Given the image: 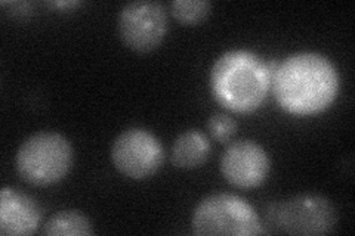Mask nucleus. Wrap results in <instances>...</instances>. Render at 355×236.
Segmentation results:
<instances>
[{
  "mask_svg": "<svg viewBox=\"0 0 355 236\" xmlns=\"http://www.w3.org/2000/svg\"><path fill=\"white\" fill-rule=\"evenodd\" d=\"M42 233L52 236H87L94 233V229L83 212L77 210H62L48 219L43 224Z\"/></svg>",
  "mask_w": 355,
  "mask_h": 236,
  "instance_id": "nucleus-11",
  "label": "nucleus"
},
{
  "mask_svg": "<svg viewBox=\"0 0 355 236\" xmlns=\"http://www.w3.org/2000/svg\"><path fill=\"white\" fill-rule=\"evenodd\" d=\"M73 165V146L57 131H37L19 145L15 168L22 181L35 186L58 183Z\"/></svg>",
  "mask_w": 355,
  "mask_h": 236,
  "instance_id": "nucleus-3",
  "label": "nucleus"
},
{
  "mask_svg": "<svg viewBox=\"0 0 355 236\" xmlns=\"http://www.w3.org/2000/svg\"><path fill=\"white\" fill-rule=\"evenodd\" d=\"M42 221V210L35 198L5 186L0 192V233L18 236L35 233Z\"/></svg>",
  "mask_w": 355,
  "mask_h": 236,
  "instance_id": "nucleus-9",
  "label": "nucleus"
},
{
  "mask_svg": "<svg viewBox=\"0 0 355 236\" xmlns=\"http://www.w3.org/2000/svg\"><path fill=\"white\" fill-rule=\"evenodd\" d=\"M210 154V142L202 131L187 130L181 133L173 142L171 158L172 163L184 168V170H193L203 165Z\"/></svg>",
  "mask_w": 355,
  "mask_h": 236,
  "instance_id": "nucleus-10",
  "label": "nucleus"
},
{
  "mask_svg": "<svg viewBox=\"0 0 355 236\" xmlns=\"http://www.w3.org/2000/svg\"><path fill=\"white\" fill-rule=\"evenodd\" d=\"M271 73L259 55L246 49L222 53L210 70V89L218 102L232 112L258 109L271 87Z\"/></svg>",
  "mask_w": 355,
  "mask_h": 236,
  "instance_id": "nucleus-2",
  "label": "nucleus"
},
{
  "mask_svg": "<svg viewBox=\"0 0 355 236\" xmlns=\"http://www.w3.org/2000/svg\"><path fill=\"white\" fill-rule=\"evenodd\" d=\"M274 223L277 229L288 235L321 236L336 228L338 211L323 195L299 194L275 206Z\"/></svg>",
  "mask_w": 355,
  "mask_h": 236,
  "instance_id": "nucleus-5",
  "label": "nucleus"
},
{
  "mask_svg": "<svg viewBox=\"0 0 355 236\" xmlns=\"http://www.w3.org/2000/svg\"><path fill=\"white\" fill-rule=\"evenodd\" d=\"M279 105L295 116H314L327 109L339 92V74L327 56L297 52L279 64L272 75Z\"/></svg>",
  "mask_w": 355,
  "mask_h": 236,
  "instance_id": "nucleus-1",
  "label": "nucleus"
},
{
  "mask_svg": "<svg viewBox=\"0 0 355 236\" xmlns=\"http://www.w3.org/2000/svg\"><path fill=\"white\" fill-rule=\"evenodd\" d=\"M212 3L207 0H173L172 15L184 26H197L210 14Z\"/></svg>",
  "mask_w": 355,
  "mask_h": 236,
  "instance_id": "nucleus-12",
  "label": "nucleus"
},
{
  "mask_svg": "<svg viewBox=\"0 0 355 236\" xmlns=\"http://www.w3.org/2000/svg\"><path fill=\"white\" fill-rule=\"evenodd\" d=\"M207 129L210 136L216 142H230L237 131V121L225 112H216L207 121Z\"/></svg>",
  "mask_w": 355,
  "mask_h": 236,
  "instance_id": "nucleus-13",
  "label": "nucleus"
},
{
  "mask_svg": "<svg viewBox=\"0 0 355 236\" xmlns=\"http://www.w3.org/2000/svg\"><path fill=\"white\" fill-rule=\"evenodd\" d=\"M111 160L123 176L144 181L160 170L164 149L151 131L130 127L121 131L111 145Z\"/></svg>",
  "mask_w": 355,
  "mask_h": 236,
  "instance_id": "nucleus-7",
  "label": "nucleus"
},
{
  "mask_svg": "<svg viewBox=\"0 0 355 236\" xmlns=\"http://www.w3.org/2000/svg\"><path fill=\"white\" fill-rule=\"evenodd\" d=\"M194 235L198 236H249L268 233L257 210L246 199L220 192L198 202L191 219Z\"/></svg>",
  "mask_w": 355,
  "mask_h": 236,
  "instance_id": "nucleus-4",
  "label": "nucleus"
},
{
  "mask_svg": "<svg viewBox=\"0 0 355 236\" xmlns=\"http://www.w3.org/2000/svg\"><path fill=\"white\" fill-rule=\"evenodd\" d=\"M271 168L270 156L259 143L240 139L231 143L220 156V173L225 181L239 189L261 186Z\"/></svg>",
  "mask_w": 355,
  "mask_h": 236,
  "instance_id": "nucleus-8",
  "label": "nucleus"
},
{
  "mask_svg": "<svg viewBox=\"0 0 355 236\" xmlns=\"http://www.w3.org/2000/svg\"><path fill=\"white\" fill-rule=\"evenodd\" d=\"M168 12L160 2L135 0L121 8L119 36L130 51L147 53L160 46L168 33Z\"/></svg>",
  "mask_w": 355,
  "mask_h": 236,
  "instance_id": "nucleus-6",
  "label": "nucleus"
}]
</instances>
